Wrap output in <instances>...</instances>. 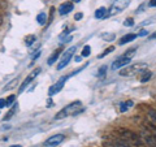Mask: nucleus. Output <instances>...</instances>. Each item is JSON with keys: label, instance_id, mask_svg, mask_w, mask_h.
<instances>
[{"label": "nucleus", "instance_id": "6e6552de", "mask_svg": "<svg viewBox=\"0 0 156 147\" xmlns=\"http://www.w3.org/2000/svg\"><path fill=\"white\" fill-rule=\"evenodd\" d=\"M130 61H131V59H129V57H125V56H121V57H119V59H117V60H115L113 63H112L111 68H112V70L121 69V68H122V66H126V65H128Z\"/></svg>", "mask_w": 156, "mask_h": 147}, {"label": "nucleus", "instance_id": "9d476101", "mask_svg": "<svg viewBox=\"0 0 156 147\" xmlns=\"http://www.w3.org/2000/svg\"><path fill=\"white\" fill-rule=\"evenodd\" d=\"M73 8H74V5H73L72 2H65L62 3L60 7H58V13L61 14V16H65V14L70 13L73 11Z\"/></svg>", "mask_w": 156, "mask_h": 147}, {"label": "nucleus", "instance_id": "7c9ffc66", "mask_svg": "<svg viewBox=\"0 0 156 147\" xmlns=\"http://www.w3.org/2000/svg\"><path fill=\"white\" fill-rule=\"evenodd\" d=\"M82 17H83V14H82V13H77V14H76V16H74V18L77 20V21H78V20H81Z\"/></svg>", "mask_w": 156, "mask_h": 147}, {"label": "nucleus", "instance_id": "f03ea898", "mask_svg": "<svg viewBox=\"0 0 156 147\" xmlns=\"http://www.w3.org/2000/svg\"><path fill=\"white\" fill-rule=\"evenodd\" d=\"M80 111H83V106H82L81 102H73L70 104H68L66 107H64L55 116L56 120H61V119H65L68 116H74L77 115Z\"/></svg>", "mask_w": 156, "mask_h": 147}, {"label": "nucleus", "instance_id": "c9c22d12", "mask_svg": "<svg viewBox=\"0 0 156 147\" xmlns=\"http://www.w3.org/2000/svg\"><path fill=\"white\" fill-rule=\"evenodd\" d=\"M9 147H22L21 145H14V146H9Z\"/></svg>", "mask_w": 156, "mask_h": 147}, {"label": "nucleus", "instance_id": "5701e85b", "mask_svg": "<svg viewBox=\"0 0 156 147\" xmlns=\"http://www.w3.org/2000/svg\"><path fill=\"white\" fill-rule=\"evenodd\" d=\"M135 51H136V48H131V50H128L126 51V53H125V57H129V59H131L134 55H135Z\"/></svg>", "mask_w": 156, "mask_h": 147}, {"label": "nucleus", "instance_id": "473e14b6", "mask_svg": "<svg viewBox=\"0 0 156 147\" xmlns=\"http://www.w3.org/2000/svg\"><path fill=\"white\" fill-rule=\"evenodd\" d=\"M39 56H41V51H38V52L35 53V55H34V56H33V59H31V60L34 61V60H35V59H37V57H39Z\"/></svg>", "mask_w": 156, "mask_h": 147}, {"label": "nucleus", "instance_id": "393cba45", "mask_svg": "<svg viewBox=\"0 0 156 147\" xmlns=\"http://www.w3.org/2000/svg\"><path fill=\"white\" fill-rule=\"evenodd\" d=\"M124 26H126V27L134 26V20L133 18H126L125 21H124Z\"/></svg>", "mask_w": 156, "mask_h": 147}, {"label": "nucleus", "instance_id": "cd10ccee", "mask_svg": "<svg viewBox=\"0 0 156 147\" xmlns=\"http://www.w3.org/2000/svg\"><path fill=\"white\" fill-rule=\"evenodd\" d=\"M14 83H17V80H13V81L11 82V85L5 86V89H4V90H9V89H12V87H14Z\"/></svg>", "mask_w": 156, "mask_h": 147}, {"label": "nucleus", "instance_id": "dca6fc26", "mask_svg": "<svg viewBox=\"0 0 156 147\" xmlns=\"http://www.w3.org/2000/svg\"><path fill=\"white\" fill-rule=\"evenodd\" d=\"M34 42H37V37L35 35H33V34H30V35H26V38H25V45H26V47L33 46Z\"/></svg>", "mask_w": 156, "mask_h": 147}, {"label": "nucleus", "instance_id": "a211bd4d", "mask_svg": "<svg viewBox=\"0 0 156 147\" xmlns=\"http://www.w3.org/2000/svg\"><path fill=\"white\" fill-rule=\"evenodd\" d=\"M37 21L39 25H44L46 21H47V16H46V13H39L38 16H37Z\"/></svg>", "mask_w": 156, "mask_h": 147}, {"label": "nucleus", "instance_id": "f704fd0d", "mask_svg": "<svg viewBox=\"0 0 156 147\" xmlns=\"http://www.w3.org/2000/svg\"><path fill=\"white\" fill-rule=\"evenodd\" d=\"M150 39H156V31L151 34V35H150Z\"/></svg>", "mask_w": 156, "mask_h": 147}, {"label": "nucleus", "instance_id": "423d86ee", "mask_svg": "<svg viewBox=\"0 0 156 147\" xmlns=\"http://www.w3.org/2000/svg\"><path fill=\"white\" fill-rule=\"evenodd\" d=\"M41 70H42L41 68H37V69H34V70L30 73V74H29V76L26 77V80L23 81V83L21 85V87H20V94H21V92H22V91L25 90L26 87L29 86V83H30L31 81H34V80H35V78L38 77V74H39V73H41Z\"/></svg>", "mask_w": 156, "mask_h": 147}, {"label": "nucleus", "instance_id": "f3484780", "mask_svg": "<svg viewBox=\"0 0 156 147\" xmlns=\"http://www.w3.org/2000/svg\"><path fill=\"white\" fill-rule=\"evenodd\" d=\"M151 77H152V72H143V74L140 76V82H147V81H150L151 80Z\"/></svg>", "mask_w": 156, "mask_h": 147}, {"label": "nucleus", "instance_id": "0eeeda50", "mask_svg": "<svg viewBox=\"0 0 156 147\" xmlns=\"http://www.w3.org/2000/svg\"><path fill=\"white\" fill-rule=\"evenodd\" d=\"M68 78H69L68 76H64V77H61L60 80H58V81H57V82L55 83V85H53V86H51V87H50V91H48V94H50V96H52V95L57 94V92L60 91V90L62 89V87H64V83H65V81L68 80Z\"/></svg>", "mask_w": 156, "mask_h": 147}, {"label": "nucleus", "instance_id": "39448f33", "mask_svg": "<svg viewBox=\"0 0 156 147\" xmlns=\"http://www.w3.org/2000/svg\"><path fill=\"white\" fill-rule=\"evenodd\" d=\"M76 50H77V47H76V46H73V47H70L68 51H65V53H64V55H62L61 61L58 63V65H57V70L64 69V68H65L68 64H69L70 60H72V57H73V55H74Z\"/></svg>", "mask_w": 156, "mask_h": 147}, {"label": "nucleus", "instance_id": "2eb2a0df", "mask_svg": "<svg viewBox=\"0 0 156 147\" xmlns=\"http://www.w3.org/2000/svg\"><path fill=\"white\" fill-rule=\"evenodd\" d=\"M147 117L150 119V121L154 124V126L156 128V109H154V108H151L148 112H147Z\"/></svg>", "mask_w": 156, "mask_h": 147}, {"label": "nucleus", "instance_id": "f8f14e48", "mask_svg": "<svg viewBox=\"0 0 156 147\" xmlns=\"http://www.w3.org/2000/svg\"><path fill=\"white\" fill-rule=\"evenodd\" d=\"M60 55H61V48H58V50H56L50 57H48V64H50V65L55 64V63L57 61V59L60 57Z\"/></svg>", "mask_w": 156, "mask_h": 147}, {"label": "nucleus", "instance_id": "72a5a7b5", "mask_svg": "<svg viewBox=\"0 0 156 147\" xmlns=\"http://www.w3.org/2000/svg\"><path fill=\"white\" fill-rule=\"evenodd\" d=\"M74 60H76L77 63H80V61L82 60V56H76V57H74Z\"/></svg>", "mask_w": 156, "mask_h": 147}, {"label": "nucleus", "instance_id": "9b49d317", "mask_svg": "<svg viewBox=\"0 0 156 147\" xmlns=\"http://www.w3.org/2000/svg\"><path fill=\"white\" fill-rule=\"evenodd\" d=\"M135 38H136V34H126V35L120 38L119 43H120V46H124V45H126V43H129V42H133Z\"/></svg>", "mask_w": 156, "mask_h": 147}, {"label": "nucleus", "instance_id": "4be33fe9", "mask_svg": "<svg viewBox=\"0 0 156 147\" xmlns=\"http://www.w3.org/2000/svg\"><path fill=\"white\" fill-rule=\"evenodd\" d=\"M113 51H115V47H113V46H111L109 48H107V50H105L103 53H101V55H99V56H98V59H103L104 56H107V55H108V53L113 52Z\"/></svg>", "mask_w": 156, "mask_h": 147}, {"label": "nucleus", "instance_id": "20e7f679", "mask_svg": "<svg viewBox=\"0 0 156 147\" xmlns=\"http://www.w3.org/2000/svg\"><path fill=\"white\" fill-rule=\"evenodd\" d=\"M146 68V64L144 63H136V64H131L129 66H126L125 69H121L119 74L122 76V77H129V76H134L136 74V73H140L142 72V69H144Z\"/></svg>", "mask_w": 156, "mask_h": 147}, {"label": "nucleus", "instance_id": "bb28decb", "mask_svg": "<svg viewBox=\"0 0 156 147\" xmlns=\"http://www.w3.org/2000/svg\"><path fill=\"white\" fill-rule=\"evenodd\" d=\"M112 146H113V147H130V146H128L126 143H124V142H122V143H121V142H115Z\"/></svg>", "mask_w": 156, "mask_h": 147}, {"label": "nucleus", "instance_id": "1a4fd4ad", "mask_svg": "<svg viewBox=\"0 0 156 147\" xmlns=\"http://www.w3.org/2000/svg\"><path fill=\"white\" fill-rule=\"evenodd\" d=\"M65 139V135L64 134H55V135H51L50 138H48L46 141V146H57V145H60L62 141Z\"/></svg>", "mask_w": 156, "mask_h": 147}, {"label": "nucleus", "instance_id": "6ab92c4d", "mask_svg": "<svg viewBox=\"0 0 156 147\" xmlns=\"http://www.w3.org/2000/svg\"><path fill=\"white\" fill-rule=\"evenodd\" d=\"M115 38H116L115 34H109V33L101 34V39H103V41H105V42H112Z\"/></svg>", "mask_w": 156, "mask_h": 147}, {"label": "nucleus", "instance_id": "412c9836", "mask_svg": "<svg viewBox=\"0 0 156 147\" xmlns=\"http://www.w3.org/2000/svg\"><path fill=\"white\" fill-rule=\"evenodd\" d=\"M16 108H17V106H16V107H13V108H12L11 111L8 112V113H7V116L4 117V121H8V120H11V119H12V117H13V115H14V112H16Z\"/></svg>", "mask_w": 156, "mask_h": 147}, {"label": "nucleus", "instance_id": "c85d7f7f", "mask_svg": "<svg viewBox=\"0 0 156 147\" xmlns=\"http://www.w3.org/2000/svg\"><path fill=\"white\" fill-rule=\"evenodd\" d=\"M4 107H7V102H5V99H0V109L4 108Z\"/></svg>", "mask_w": 156, "mask_h": 147}, {"label": "nucleus", "instance_id": "c756f323", "mask_svg": "<svg viewBox=\"0 0 156 147\" xmlns=\"http://www.w3.org/2000/svg\"><path fill=\"white\" fill-rule=\"evenodd\" d=\"M138 35H139V37H146V35H148V31H147V30H144V29H143V30H140V31H139Z\"/></svg>", "mask_w": 156, "mask_h": 147}, {"label": "nucleus", "instance_id": "b1692460", "mask_svg": "<svg viewBox=\"0 0 156 147\" xmlns=\"http://www.w3.org/2000/svg\"><path fill=\"white\" fill-rule=\"evenodd\" d=\"M14 100H16V95H11V96H8L7 99H5V102H7V107L12 106L13 103H14Z\"/></svg>", "mask_w": 156, "mask_h": 147}, {"label": "nucleus", "instance_id": "7ed1b4c3", "mask_svg": "<svg viewBox=\"0 0 156 147\" xmlns=\"http://www.w3.org/2000/svg\"><path fill=\"white\" fill-rule=\"evenodd\" d=\"M129 5H130V0H116V2L112 4V7L109 9L108 14L105 16V18L111 17V16H115V14H117V13H121L124 9H126Z\"/></svg>", "mask_w": 156, "mask_h": 147}, {"label": "nucleus", "instance_id": "ddd939ff", "mask_svg": "<svg viewBox=\"0 0 156 147\" xmlns=\"http://www.w3.org/2000/svg\"><path fill=\"white\" fill-rule=\"evenodd\" d=\"M134 106L133 100H128V102H124V103H120V111L121 112H126L128 109H130L131 107Z\"/></svg>", "mask_w": 156, "mask_h": 147}, {"label": "nucleus", "instance_id": "4468645a", "mask_svg": "<svg viewBox=\"0 0 156 147\" xmlns=\"http://www.w3.org/2000/svg\"><path fill=\"white\" fill-rule=\"evenodd\" d=\"M107 16V9L104 7H100L95 11V17L96 18H105Z\"/></svg>", "mask_w": 156, "mask_h": 147}, {"label": "nucleus", "instance_id": "aec40b11", "mask_svg": "<svg viewBox=\"0 0 156 147\" xmlns=\"http://www.w3.org/2000/svg\"><path fill=\"white\" fill-rule=\"evenodd\" d=\"M90 53H91V47L90 46H85L83 50H82V57L90 56Z\"/></svg>", "mask_w": 156, "mask_h": 147}, {"label": "nucleus", "instance_id": "e433bc0d", "mask_svg": "<svg viewBox=\"0 0 156 147\" xmlns=\"http://www.w3.org/2000/svg\"><path fill=\"white\" fill-rule=\"evenodd\" d=\"M72 2H74V3H78V2H81V0H72Z\"/></svg>", "mask_w": 156, "mask_h": 147}, {"label": "nucleus", "instance_id": "2f4dec72", "mask_svg": "<svg viewBox=\"0 0 156 147\" xmlns=\"http://www.w3.org/2000/svg\"><path fill=\"white\" fill-rule=\"evenodd\" d=\"M148 5H150V7H156V0H150Z\"/></svg>", "mask_w": 156, "mask_h": 147}, {"label": "nucleus", "instance_id": "a878e982", "mask_svg": "<svg viewBox=\"0 0 156 147\" xmlns=\"http://www.w3.org/2000/svg\"><path fill=\"white\" fill-rule=\"evenodd\" d=\"M105 72H107V66H105V65L100 66L99 70H98V76H99V77H103V76L105 74Z\"/></svg>", "mask_w": 156, "mask_h": 147}, {"label": "nucleus", "instance_id": "f257e3e1", "mask_svg": "<svg viewBox=\"0 0 156 147\" xmlns=\"http://www.w3.org/2000/svg\"><path fill=\"white\" fill-rule=\"evenodd\" d=\"M117 133H119V137L121 138V141L130 147H140L143 145L140 135L134 133V131L130 130V129L120 128V129H117Z\"/></svg>", "mask_w": 156, "mask_h": 147}]
</instances>
